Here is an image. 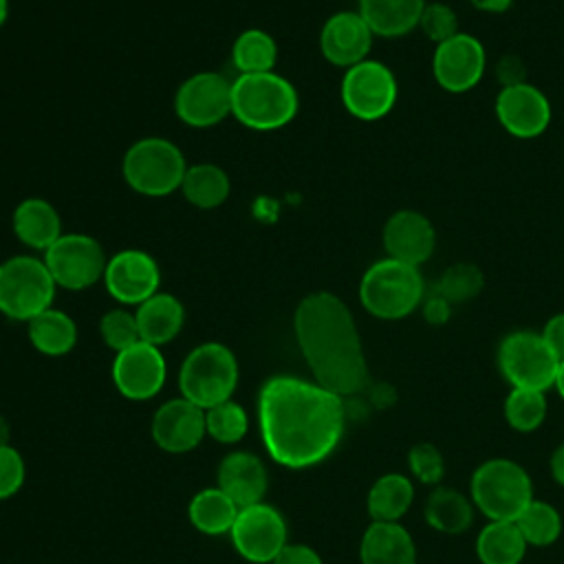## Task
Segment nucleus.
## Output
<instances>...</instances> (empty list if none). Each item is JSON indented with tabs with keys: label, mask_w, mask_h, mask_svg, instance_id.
I'll return each mask as SVG.
<instances>
[{
	"label": "nucleus",
	"mask_w": 564,
	"mask_h": 564,
	"mask_svg": "<svg viewBox=\"0 0 564 564\" xmlns=\"http://www.w3.org/2000/svg\"><path fill=\"white\" fill-rule=\"evenodd\" d=\"M174 108L178 119L187 126H214L231 112V82L220 73H196L176 90Z\"/></svg>",
	"instance_id": "obj_14"
},
{
	"label": "nucleus",
	"mask_w": 564,
	"mask_h": 564,
	"mask_svg": "<svg viewBox=\"0 0 564 564\" xmlns=\"http://www.w3.org/2000/svg\"><path fill=\"white\" fill-rule=\"evenodd\" d=\"M381 240L388 258L421 267L436 249V229L425 214L416 209H399L386 220Z\"/></svg>",
	"instance_id": "obj_18"
},
{
	"label": "nucleus",
	"mask_w": 564,
	"mask_h": 564,
	"mask_svg": "<svg viewBox=\"0 0 564 564\" xmlns=\"http://www.w3.org/2000/svg\"><path fill=\"white\" fill-rule=\"evenodd\" d=\"M238 386V361L234 352L218 344L207 341L196 346L178 372L181 397L194 405L209 410L223 401H229Z\"/></svg>",
	"instance_id": "obj_6"
},
{
	"label": "nucleus",
	"mask_w": 564,
	"mask_h": 564,
	"mask_svg": "<svg viewBox=\"0 0 564 564\" xmlns=\"http://www.w3.org/2000/svg\"><path fill=\"white\" fill-rule=\"evenodd\" d=\"M498 368L513 388L549 390L555 386L560 359L542 333L513 330L498 346Z\"/></svg>",
	"instance_id": "obj_9"
},
{
	"label": "nucleus",
	"mask_w": 564,
	"mask_h": 564,
	"mask_svg": "<svg viewBox=\"0 0 564 564\" xmlns=\"http://www.w3.org/2000/svg\"><path fill=\"white\" fill-rule=\"evenodd\" d=\"M474 502L454 487H436L425 500V520L434 531L456 535L471 527Z\"/></svg>",
	"instance_id": "obj_26"
},
{
	"label": "nucleus",
	"mask_w": 564,
	"mask_h": 564,
	"mask_svg": "<svg viewBox=\"0 0 564 564\" xmlns=\"http://www.w3.org/2000/svg\"><path fill=\"white\" fill-rule=\"evenodd\" d=\"M555 388H557L560 397L564 399V361H560V368H557V377H555Z\"/></svg>",
	"instance_id": "obj_48"
},
{
	"label": "nucleus",
	"mask_w": 564,
	"mask_h": 564,
	"mask_svg": "<svg viewBox=\"0 0 564 564\" xmlns=\"http://www.w3.org/2000/svg\"><path fill=\"white\" fill-rule=\"evenodd\" d=\"M218 489L240 509L262 502L267 494V469L256 454L234 452L218 467Z\"/></svg>",
	"instance_id": "obj_21"
},
{
	"label": "nucleus",
	"mask_w": 564,
	"mask_h": 564,
	"mask_svg": "<svg viewBox=\"0 0 564 564\" xmlns=\"http://www.w3.org/2000/svg\"><path fill=\"white\" fill-rule=\"evenodd\" d=\"M104 282L108 293L121 304H141L159 293V264L139 249H123L106 262Z\"/></svg>",
	"instance_id": "obj_16"
},
{
	"label": "nucleus",
	"mask_w": 564,
	"mask_h": 564,
	"mask_svg": "<svg viewBox=\"0 0 564 564\" xmlns=\"http://www.w3.org/2000/svg\"><path fill=\"white\" fill-rule=\"evenodd\" d=\"M273 564H322V557L317 555L315 549L306 544H286Z\"/></svg>",
	"instance_id": "obj_43"
},
{
	"label": "nucleus",
	"mask_w": 564,
	"mask_h": 564,
	"mask_svg": "<svg viewBox=\"0 0 564 564\" xmlns=\"http://www.w3.org/2000/svg\"><path fill=\"white\" fill-rule=\"evenodd\" d=\"M297 112L295 88L275 73H247L231 82V115L253 130L286 126Z\"/></svg>",
	"instance_id": "obj_4"
},
{
	"label": "nucleus",
	"mask_w": 564,
	"mask_h": 564,
	"mask_svg": "<svg viewBox=\"0 0 564 564\" xmlns=\"http://www.w3.org/2000/svg\"><path fill=\"white\" fill-rule=\"evenodd\" d=\"M482 286H485V275H482L480 267H476L471 262H454L443 271L436 291L447 302L463 304V302H469L476 295H480Z\"/></svg>",
	"instance_id": "obj_35"
},
{
	"label": "nucleus",
	"mask_w": 564,
	"mask_h": 564,
	"mask_svg": "<svg viewBox=\"0 0 564 564\" xmlns=\"http://www.w3.org/2000/svg\"><path fill=\"white\" fill-rule=\"evenodd\" d=\"M181 192L194 207L212 209L229 196V178L214 163H196L185 170Z\"/></svg>",
	"instance_id": "obj_31"
},
{
	"label": "nucleus",
	"mask_w": 564,
	"mask_h": 564,
	"mask_svg": "<svg viewBox=\"0 0 564 564\" xmlns=\"http://www.w3.org/2000/svg\"><path fill=\"white\" fill-rule=\"evenodd\" d=\"M361 306L379 319H401L425 300V282L419 267L394 258L377 260L359 282Z\"/></svg>",
	"instance_id": "obj_3"
},
{
	"label": "nucleus",
	"mask_w": 564,
	"mask_h": 564,
	"mask_svg": "<svg viewBox=\"0 0 564 564\" xmlns=\"http://www.w3.org/2000/svg\"><path fill=\"white\" fill-rule=\"evenodd\" d=\"M494 110L500 126L518 139H535L551 123L549 97L529 82L500 88Z\"/></svg>",
	"instance_id": "obj_15"
},
{
	"label": "nucleus",
	"mask_w": 564,
	"mask_h": 564,
	"mask_svg": "<svg viewBox=\"0 0 564 564\" xmlns=\"http://www.w3.org/2000/svg\"><path fill=\"white\" fill-rule=\"evenodd\" d=\"M7 13H9V0H0V26L7 20Z\"/></svg>",
	"instance_id": "obj_49"
},
{
	"label": "nucleus",
	"mask_w": 564,
	"mask_h": 564,
	"mask_svg": "<svg viewBox=\"0 0 564 564\" xmlns=\"http://www.w3.org/2000/svg\"><path fill=\"white\" fill-rule=\"evenodd\" d=\"M414 500V485L403 474L379 476L368 491V513L372 522H399Z\"/></svg>",
	"instance_id": "obj_28"
},
{
	"label": "nucleus",
	"mask_w": 564,
	"mask_h": 564,
	"mask_svg": "<svg viewBox=\"0 0 564 564\" xmlns=\"http://www.w3.org/2000/svg\"><path fill=\"white\" fill-rule=\"evenodd\" d=\"M260 432L269 456L291 469L322 463L339 445L344 399L315 381L271 377L258 397Z\"/></svg>",
	"instance_id": "obj_1"
},
{
	"label": "nucleus",
	"mask_w": 564,
	"mask_h": 564,
	"mask_svg": "<svg viewBox=\"0 0 564 564\" xmlns=\"http://www.w3.org/2000/svg\"><path fill=\"white\" fill-rule=\"evenodd\" d=\"M527 546L513 520H489L476 538V553L482 564H520Z\"/></svg>",
	"instance_id": "obj_27"
},
{
	"label": "nucleus",
	"mask_w": 564,
	"mask_h": 564,
	"mask_svg": "<svg viewBox=\"0 0 564 564\" xmlns=\"http://www.w3.org/2000/svg\"><path fill=\"white\" fill-rule=\"evenodd\" d=\"M205 434V410L185 397L172 399L154 412L152 438L165 452H189L203 441Z\"/></svg>",
	"instance_id": "obj_20"
},
{
	"label": "nucleus",
	"mask_w": 564,
	"mask_h": 564,
	"mask_svg": "<svg viewBox=\"0 0 564 564\" xmlns=\"http://www.w3.org/2000/svg\"><path fill=\"white\" fill-rule=\"evenodd\" d=\"M29 339L40 352L59 357L75 346L77 326L66 313L57 308H46L29 319Z\"/></svg>",
	"instance_id": "obj_30"
},
{
	"label": "nucleus",
	"mask_w": 564,
	"mask_h": 564,
	"mask_svg": "<svg viewBox=\"0 0 564 564\" xmlns=\"http://www.w3.org/2000/svg\"><path fill=\"white\" fill-rule=\"evenodd\" d=\"M487 53L478 37L458 31L434 46L432 75L447 93H467L485 75Z\"/></svg>",
	"instance_id": "obj_13"
},
{
	"label": "nucleus",
	"mask_w": 564,
	"mask_h": 564,
	"mask_svg": "<svg viewBox=\"0 0 564 564\" xmlns=\"http://www.w3.org/2000/svg\"><path fill=\"white\" fill-rule=\"evenodd\" d=\"M474 507L489 520H516L533 500V482L511 458H489L476 467L469 482Z\"/></svg>",
	"instance_id": "obj_5"
},
{
	"label": "nucleus",
	"mask_w": 564,
	"mask_h": 564,
	"mask_svg": "<svg viewBox=\"0 0 564 564\" xmlns=\"http://www.w3.org/2000/svg\"><path fill=\"white\" fill-rule=\"evenodd\" d=\"M397 95V77L379 59H364L346 68L341 79L344 108L361 121L383 119L394 108Z\"/></svg>",
	"instance_id": "obj_10"
},
{
	"label": "nucleus",
	"mask_w": 564,
	"mask_h": 564,
	"mask_svg": "<svg viewBox=\"0 0 564 564\" xmlns=\"http://www.w3.org/2000/svg\"><path fill=\"white\" fill-rule=\"evenodd\" d=\"M361 564H416V544L399 522H372L361 538Z\"/></svg>",
	"instance_id": "obj_22"
},
{
	"label": "nucleus",
	"mask_w": 564,
	"mask_h": 564,
	"mask_svg": "<svg viewBox=\"0 0 564 564\" xmlns=\"http://www.w3.org/2000/svg\"><path fill=\"white\" fill-rule=\"evenodd\" d=\"M546 416V397L542 390L513 388L505 399V419L518 432H533Z\"/></svg>",
	"instance_id": "obj_34"
},
{
	"label": "nucleus",
	"mask_w": 564,
	"mask_h": 564,
	"mask_svg": "<svg viewBox=\"0 0 564 564\" xmlns=\"http://www.w3.org/2000/svg\"><path fill=\"white\" fill-rule=\"evenodd\" d=\"M494 73H496V79H498L500 88H509V86H518V84L529 82L527 79V73H529L527 64L516 53H507V55L498 57Z\"/></svg>",
	"instance_id": "obj_41"
},
{
	"label": "nucleus",
	"mask_w": 564,
	"mask_h": 564,
	"mask_svg": "<svg viewBox=\"0 0 564 564\" xmlns=\"http://www.w3.org/2000/svg\"><path fill=\"white\" fill-rule=\"evenodd\" d=\"M425 0H359V15L381 37H401L419 29Z\"/></svg>",
	"instance_id": "obj_23"
},
{
	"label": "nucleus",
	"mask_w": 564,
	"mask_h": 564,
	"mask_svg": "<svg viewBox=\"0 0 564 564\" xmlns=\"http://www.w3.org/2000/svg\"><path fill=\"white\" fill-rule=\"evenodd\" d=\"M13 231L31 249L46 251L62 236V220L44 198H26L13 212Z\"/></svg>",
	"instance_id": "obj_25"
},
{
	"label": "nucleus",
	"mask_w": 564,
	"mask_h": 564,
	"mask_svg": "<svg viewBox=\"0 0 564 564\" xmlns=\"http://www.w3.org/2000/svg\"><path fill=\"white\" fill-rule=\"evenodd\" d=\"M249 419L242 405L223 401L209 410H205V430L218 443H236L247 434Z\"/></svg>",
	"instance_id": "obj_36"
},
{
	"label": "nucleus",
	"mask_w": 564,
	"mask_h": 564,
	"mask_svg": "<svg viewBox=\"0 0 564 564\" xmlns=\"http://www.w3.org/2000/svg\"><path fill=\"white\" fill-rule=\"evenodd\" d=\"M293 328L315 383L341 399L368 386V364L355 317L337 295L328 291L306 295L295 308Z\"/></svg>",
	"instance_id": "obj_2"
},
{
	"label": "nucleus",
	"mask_w": 564,
	"mask_h": 564,
	"mask_svg": "<svg viewBox=\"0 0 564 564\" xmlns=\"http://www.w3.org/2000/svg\"><path fill=\"white\" fill-rule=\"evenodd\" d=\"M540 333H542L544 341L549 344V348L555 352V357H557L560 361H564V313L553 315V317L544 324V328H542Z\"/></svg>",
	"instance_id": "obj_44"
},
{
	"label": "nucleus",
	"mask_w": 564,
	"mask_h": 564,
	"mask_svg": "<svg viewBox=\"0 0 564 564\" xmlns=\"http://www.w3.org/2000/svg\"><path fill=\"white\" fill-rule=\"evenodd\" d=\"M452 306H454L452 302H447L438 291H434V293L425 295L421 311H423V317L427 324L443 326V324H447V319L452 315Z\"/></svg>",
	"instance_id": "obj_42"
},
{
	"label": "nucleus",
	"mask_w": 564,
	"mask_h": 564,
	"mask_svg": "<svg viewBox=\"0 0 564 564\" xmlns=\"http://www.w3.org/2000/svg\"><path fill=\"white\" fill-rule=\"evenodd\" d=\"M141 341L152 346L167 344L178 335L185 322L183 304L170 293H154L134 311Z\"/></svg>",
	"instance_id": "obj_24"
},
{
	"label": "nucleus",
	"mask_w": 564,
	"mask_h": 564,
	"mask_svg": "<svg viewBox=\"0 0 564 564\" xmlns=\"http://www.w3.org/2000/svg\"><path fill=\"white\" fill-rule=\"evenodd\" d=\"M278 46L275 40L262 29H247L242 31L231 48V62L240 70L247 73H269L275 64Z\"/></svg>",
	"instance_id": "obj_32"
},
{
	"label": "nucleus",
	"mask_w": 564,
	"mask_h": 564,
	"mask_svg": "<svg viewBox=\"0 0 564 564\" xmlns=\"http://www.w3.org/2000/svg\"><path fill=\"white\" fill-rule=\"evenodd\" d=\"M236 551L256 564H267L278 557L286 542V522L282 513L264 502L242 507L229 531Z\"/></svg>",
	"instance_id": "obj_12"
},
{
	"label": "nucleus",
	"mask_w": 564,
	"mask_h": 564,
	"mask_svg": "<svg viewBox=\"0 0 564 564\" xmlns=\"http://www.w3.org/2000/svg\"><path fill=\"white\" fill-rule=\"evenodd\" d=\"M372 37L375 33L359 15V11H339L324 22L319 33V48L330 64L350 68L368 59Z\"/></svg>",
	"instance_id": "obj_19"
},
{
	"label": "nucleus",
	"mask_w": 564,
	"mask_h": 564,
	"mask_svg": "<svg viewBox=\"0 0 564 564\" xmlns=\"http://www.w3.org/2000/svg\"><path fill=\"white\" fill-rule=\"evenodd\" d=\"M101 245L86 234H62L46 251L44 264L57 286L82 291L93 286L106 271Z\"/></svg>",
	"instance_id": "obj_11"
},
{
	"label": "nucleus",
	"mask_w": 564,
	"mask_h": 564,
	"mask_svg": "<svg viewBox=\"0 0 564 564\" xmlns=\"http://www.w3.org/2000/svg\"><path fill=\"white\" fill-rule=\"evenodd\" d=\"M410 471L423 485H438L445 474V458L432 443H416L408 454Z\"/></svg>",
	"instance_id": "obj_39"
},
{
	"label": "nucleus",
	"mask_w": 564,
	"mask_h": 564,
	"mask_svg": "<svg viewBox=\"0 0 564 564\" xmlns=\"http://www.w3.org/2000/svg\"><path fill=\"white\" fill-rule=\"evenodd\" d=\"M469 4L482 13H505L511 9L513 0H469Z\"/></svg>",
	"instance_id": "obj_45"
},
{
	"label": "nucleus",
	"mask_w": 564,
	"mask_h": 564,
	"mask_svg": "<svg viewBox=\"0 0 564 564\" xmlns=\"http://www.w3.org/2000/svg\"><path fill=\"white\" fill-rule=\"evenodd\" d=\"M9 436H11V427H9L7 419L0 414V447L9 445Z\"/></svg>",
	"instance_id": "obj_47"
},
{
	"label": "nucleus",
	"mask_w": 564,
	"mask_h": 564,
	"mask_svg": "<svg viewBox=\"0 0 564 564\" xmlns=\"http://www.w3.org/2000/svg\"><path fill=\"white\" fill-rule=\"evenodd\" d=\"M112 381L117 390L134 401L154 397L165 383V359L159 346L137 341L117 352L112 364Z\"/></svg>",
	"instance_id": "obj_17"
},
{
	"label": "nucleus",
	"mask_w": 564,
	"mask_h": 564,
	"mask_svg": "<svg viewBox=\"0 0 564 564\" xmlns=\"http://www.w3.org/2000/svg\"><path fill=\"white\" fill-rule=\"evenodd\" d=\"M551 474L553 480L564 487V443H560L551 454Z\"/></svg>",
	"instance_id": "obj_46"
},
{
	"label": "nucleus",
	"mask_w": 564,
	"mask_h": 564,
	"mask_svg": "<svg viewBox=\"0 0 564 564\" xmlns=\"http://www.w3.org/2000/svg\"><path fill=\"white\" fill-rule=\"evenodd\" d=\"M24 482V460L11 445L0 447V500L11 498Z\"/></svg>",
	"instance_id": "obj_40"
},
{
	"label": "nucleus",
	"mask_w": 564,
	"mask_h": 564,
	"mask_svg": "<svg viewBox=\"0 0 564 564\" xmlns=\"http://www.w3.org/2000/svg\"><path fill=\"white\" fill-rule=\"evenodd\" d=\"M419 29L425 33L427 40L441 44L458 33V15L445 2H427L421 13Z\"/></svg>",
	"instance_id": "obj_38"
},
{
	"label": "nucleus",
	"mask_w": 564,
	"mask_h": 564,
	"mask_svg": "<svg viewBox=\"0 0 564 564\" xmlns=\"http://www.w3.org/2000/svg\"><path fill=\"white\" fill-rule=\"evenodd\" d=\"M513 522L531 546H549L562 533L560 511L553 505L535 498L522 509V513Z\"/></svg>",
	"instance_id": "obj_33"
},
{
	"label": "nucleus",
	"mask_w": 564,
	"mask_h": 564,
	"mask_svg": "<svg viewBox=\"0 0 564 564\" xmlns=\"http://www.w3.org/2000/svg\"><path fill=\"white\" fill-rule=\"evenodd\" d=\"M55 286L44 260L13 256L0 264V313L18 322H29L51 308Z\"/></svg>",
	"instance_id": "obj_7"
},
{
	"label": "nucleus",
	"mask_w": 564,
	"mask_h": 564,
	"mask_svg": "<svg viewBox=\"0 0 564 564\" xmlns=\"http://www.w3.org/2000/svg\"><path fill=\"white\" fill-rule=\"evenodd\" d=\"M185 170L187 165L181 150L159 137L132 143L123 156L126 183L145 196H165L181 189Z\"/></svg>",
	"instance_id": "obj_8"
},
{
	"label": "nucleus",
	"mask_w": 564,
	"mask_h": 564,
	"mask_svg": "<svg viewBox=\"0 0 564 564\" xmlns=\"http://www.w3.org/2000/svg\"><path fill=\"white\" fill-rule=\"evenodd\" d=\"M240 507L218 487L198 491L189 502L192 524L207 535L229 533Z\"/></svg>",
	"instance_id": "obj_29"
},
{
	"label": "nucleus",
	"mask_w": 564,
	"mask_h": 564,
	"mask_svg": "<svg viewBox=\"0 0 564 564\" xmlns=\"http://www.w3.org/2000/svg\"><path fill=\"white\" fill-rule=\"evenodd\" d=\"M99 330H101L106 346L112 348L115 352H121V350L134 346L137 341H141L137 317H134V313H130L126 308L108 311L99 322Z\"/></svg>",
	"instance_id": "obj_37"
}]
</instances>
